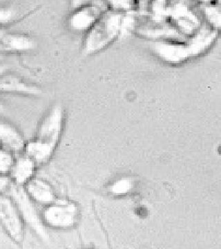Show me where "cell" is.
Returning a JSON list of instances; mask_svg holds the SVG:
<instances>
[{
  "mask_svg": "<svg viewBox=\"0 0 221 249\" xmlns=\"http://www.w3.org/2000/svg\"><path fill=\"white\" fill-rule=\"evenodd\" d=\"M37 47L35 39L24 33L11 32L6 29L0 31V54L17 55L29 53Z\"/></svg>",
  "mask_w": 221,
  "mask_h": 249,
  "instance_id": "cell-6",
  "label": "cell"
},
{
  "mask_svg": "<svg viewBox=\"0 0 221 249\" xmlns=\"http://www.w3.org/2000/svg\"><path fill=\"white\" fill-rule=\"evenodd\" d=\"M41 219L49 227L67 229L74 227L79 217L77 205L68 199H59L43 207Z\"/></svg>",
  "mask_w": 221,
  "mask_h": 249,
  "instance_id": "cell-3",
  "label": "cell"
},
{
  "mask_svg": "<svg viewBox=\"0 0 221 249\" xmlns=\"http://www.w3.org/2000/svg\"><path fill=\"white\" fill-rule=\"evenodd\" d=\"M4 112L5 111L4 105H3L2 103L0 101V119H2V118H4Z\"/></svg>",
  "mask_w": 221,
  "mask_h": 249,
  "instance_id": "cell-15",
  "label": "cell"
},
{
  "mask_svg": "<svg viewBox=\"0 0 221 249\" xmlns=\"http://www.w3.org/2000/svg\"><path fill=\"white\" fill-rule=\"evenodd\" d=\"M135 187V182L132 178H122L116 180L109 187L113 196H120L129 194Z\"/></svg>",
  "mask_w": 221,
  "mask_h": 249,
  "instance_id": "cell-12",
  "label": "cell"
},
{
  "mask_svg": "<svg viewBox=\"0 0 221 249\" xmlns=\"http://www.w3.org/2000/svg\"><path fill=\"white\" fill-rule=\"evenodd\" d=\"M124 22L122 11L107 9L86 32L84 52L92 54L105 49L117 38Z\"/></svg>",
  "mask_w": 221,
  "mask_h": 249,
  "instance_id": "cell-1",
  "label": "cell"
},
{
  "mask_svg": "<svg viewBox=\"0 0 221 249\" xmlns=\"http://www.w3.org/2000/svg\"><path fill=\"white\" fill-rule=\"evenodd\" d=\"M34 11L22 2L0 1V29H5L22 21Z\"/></svg>",
  "mask_w": 221,
  "mask_h": 249,
  "instance_id": "cell-11",
  "label": "cell"
},
{
  "mask_svg": "<svg viewBox=\"0 0 221 249\" xmlns=\"http://www.w3.org/2000/svg\"><path fill=\"white\" fill-rule=\"evenodd\" d=\"M22 132L4 118L0 119V145L15 157L24 153L26 143Z\"/></svg>",
  "mask_w": 221,
  "mask_h": 249,
  "instance_id": "cell-8",
  "label": "cell"
},
{
  "mask_svg": "<svg viewBox=\"0 0 221 249\" xmlns=\"http://www.w3.org/2000/svg\"><path fill=\"white\" fill-rule=\"evenodd\" d=\"M0 94L38 96L43 94V90L23 77L6 71L0 75Z\"/></svg>",
  "mask_w": 221,
  "mask_h": 249,
  "instance_id": "cell-5",
  "label": "cell"
},
{
  "mask_svg": "<svg viewBox=\"0 0 221 249\" xmlns=\"http://www.w3.org/2000/svg\"><path fill=\"white\" fill-rule=\"evenodd\" d=\"M12 185L9 176L0 175V196L7 193Z\"/></svg>",
  "mask_w": 221,
  "mask_h": 249,
  "instance_id": "cell-14",
  "label": "cell"
},
{
  "mask_svg": "<svg viewBox=\"0 0 221 249\" xmlns=\"http://www.w3.org/2000/svg\"><path fill=\"white\" fill-rule=\"evenodd\" d=\"M0 224L10 238L17 244L24 237V219L16 201L10 195L0 196Z\"/></svg>",
  "mask_w": 221,
  "mask_h": 249,
  "instance_id": "cell-4",
  "label": "cell"
},
{
  "mask_svg": "<svg viewBox=\"0 0 221 249\" xmlns=\"http://www.w3.org/2000/svg\"><path fill=\"white\" fill-rule=\"evenodd\" d=\"M65 111L60 103L49 108L37 126L35 137L37 142L56 150L65 127Z\"/></svg>",
  "mask_w": 221,
  "mask_h": 249,
  "instance_id": "cell-2",
  "label": "cell"
},
{
  "mask_svg": "<svg viewBox=\"0 0 221 249\" xmlns=\"http://www.w3.org/2000/svg\"><path fill=\"white\" fill-rule=\"evenodd\" d=\"M99 4H93L88 1H81L80 4L75 7L68 19V24L73 30L87 31L106 11L105 7Z\"/></svg>",
  "mask_w": 221,
  "mask_h": 249,
  "instance_id": "cell-7",
  "label": "cell"
},
{
  "mask_svg": "<svg viewBox=\"0 0 221 249\" xmlns=\"http://www.w3.org/2000/svg\"><path fill=\"white\" fill-rule=\"evenodd\" d=\"M37 166L24 153L15 157L14 164L9 175L14 186L23 188L35 177Z\"/></svg>",
  "mask_w": 221,
  "mask_h": 249,
  "instance_id": "cell-10",
  "label": "cell"
},
{
  "mask_svg": "<svg viewBox=\"0 0 221 249\" xmlns=\"http://www.w3.org/2000/svg\"><path fill=\"white\" fill-rule=\"evenodd\" d=\"M14 160L15 156L0 145V175L9 176Z\"/></svg>",
  "mask_w": 221,
  "mask_h": 249,
  "instance_id": "cell-13",
  "label": "cell"
},
{
  "mask_svg": "<svg viewBox=\"0 0 221 249\" xmlns=\"http://www.w3.org/2000/svg\"><path fill=\"white\" fill-rule=\"evenodd\" d=\"M23 190L34 204L41 205L43 207L58 199L53 187L42 178L34 177L23 187Z\"/></svg>",
  "mask_w": 221,
  "mask_h": 249,
  "instance_id": "cell-9",
  "label": "cell"
}]
</instances>
